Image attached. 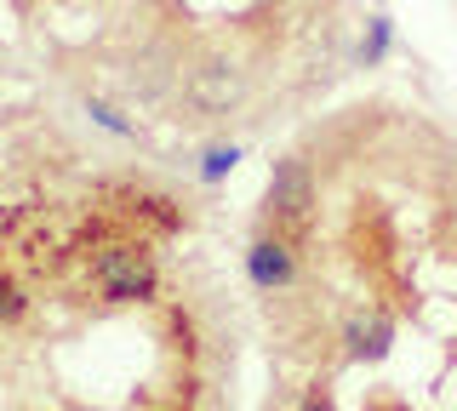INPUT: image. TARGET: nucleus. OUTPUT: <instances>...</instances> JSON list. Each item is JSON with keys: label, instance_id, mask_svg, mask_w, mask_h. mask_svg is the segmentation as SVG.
Returning <instances> with one entry per match:
<instances>
[{"label": "nucleus", "instance_id": "f257e3e1", "mask_svg": "<svg viewBox=\"0 0 457 411\" xmlns=\"http://www.w3.org/2000/svg\"><path fill=\"white\" fill-rule=\"evenodd\" d=\"M92 280L109 303H149V297L161 292V268H154L149 246H132V240H126V246H109L104 258L92 263Z\"/></svg>", "mask_w": 457, "mask_h": 411}, {"label": "nucleus", "instance_id": "f03ea898", "mask_svg": "<svg viewBox=\"0 0 457 411\" xmlns=\"http://www.w3.org/2000/svg\"><path fill=\"white\" fill-rule=\"evenodd\" d=\"M240 97H246V75H240L235 58H200L189 69V80H183V103H189L195 115H206V120L240 109Z\"/></svg>", "mask_w": 457, "mask_h": 411}, {"label": "nucleus", "instance_id": "7ed1b4c3", "mask_svg": "<svg viewBox=\"0 0 457 411\" xmlns=\"http://www.w3.org/2000/svg\"><path fill=\"white\" fill-rule=\"evenodd\" d=\"M309 206H314V172L297 154L275 160V172H269V211H275L280 223H303Z\"/></svg>", "mask_w": 457, "mask_h": 411}, {"label": "nucleus", "instance_id": "20e7f679", "mask_svg": "<svg viewBox=\"0 0 457 411\" xmlns=\"http://www.w3.org/2000/svg\"><path fill=\"white\" fill-rule=\"evenodd\" d=\"M246 275L257 292H286L297 280V263H292V246L280 234H257L246 246Z\"/></svg>", "mask_w": 457, "mask_h": 411}, {"label": "nucleus", "instance_id": "39448f33", "mask_svg": "<svg viewBox=\"0 0 457 411\" xmlns=\"http://www.w3.org/2000/svg\"><path fill=\"white\" fill-rule=\"evenodd\" d=\"M343 343H349V354H354V360H383V354H389V343H395V320H389V315L349 320Z\"/></svg>", "mask_w": 457, "mask_h": 411}, {"label": "nucleus", "instance_id": "423d86ee", "mask_svg": "<svg viewBox=\"0 0 457 411\" xmlns=\"http://www.w3.org/2000/svg\"><path fill=\"white\" fill-rule=\"evenodd\" d=\"M389 46H395V18H383V12H378V18L366 23V40H361V63H366V69H378L383 58H389Z\"/></svg>", "mask_w": 457, "mask_h": 411}, {"label": "nucleus", "instance_id": "0eeeda50", "mask_svg": "<svg viewBox=\"0 0 457 411\" xmlns=\"http://www.w3.org/2000/svg\"><path fill=\"white\" fill-rule=\"evenodd\" d=\"M126 86H132L137 97H161L166 86H171V69H166V58H143L132 75H126Z\"/></svg>", "mask_w": 457, "mask_h": 411}, {"label": "nucleus", "instance_id": "6e6552de", "mask_svg": "<svg viewBox=\"0 0 457 411\" xmlns=\"http://www.w3.org/2000/svg\"><path fill=\"white\" fill-rule=\"evenodd\" d=\"M235 166H240V144H212L200 154V183H223Z\"/></svg>", "mask_w": 457, "mask_h": 411}, {"label": "nucleus", "instance_id": "1a4fd4ad", "mask_svg": "<svg viewBox=\"0 0 457 411\" xmlns=\"http://www.w3.org/2000/svg\"><path fill=\"white\" fill-rule=\"evenodd\" d=\"M29 315V292L12 275H0V325H18Z\"/></svg>", "mask_w": 457, "mask_h": 411}, {"label": "nucleus", "instance_id": "9d476101", "mask_svg": "<svg viewBox=\"0 0 457 411\" xmlns=\"http://www.w3.org/2000/svg\"><path fill=\"white\" fill-rule=\"evenodd\" d=\"M86 115L104 126V132H114V137H132V120H126L114 103H104V97H92V103H86Z\"/></svg>", "mask_w": 457, "mask_h": 411}, {"label": "nucleus", "instance_id": "9b49d317", "mask_svg": "<svg viewBox=\"0 0 457 411\" xmlns=\"http://www.w3.org/2000/svg\"><path fill=\"white\" fill-rule=\"evenodd\" d=\"M297 411H337V406H332V394H326V389H309L303 400H297Z\"/></svg>", "mask_w": 457, "mask_h": 411}]
</instances>
